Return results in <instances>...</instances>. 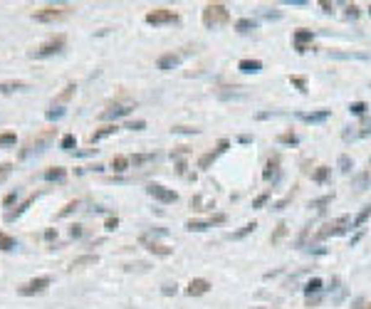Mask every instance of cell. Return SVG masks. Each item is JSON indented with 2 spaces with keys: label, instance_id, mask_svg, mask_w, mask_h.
<instances>
[{
  "label": "cell",
  "instance_id": "obj_51",
  "mask_svg": "<svg viewBox=\"0 0 371 309\" xmlns=\"http://www.w3.org/2000/svg\"><path fill=\"white\" fill-rule=\"evenodd\" d=\"M347 18H351V20H356L359 18V8L351 3V5H347Z\"/></svg>",
  "mask_w": 371,
  "mask_h": 309
},
{
  "label": "cell",
  "instance_id": "obj_29",
  "mask_svg": "<svg viewBox=\"0 0 371 309\" xmlns=\"http://www.w3.org/2000/svg\"><path fill=\"white\" fill-rule=\"evenodd\" d=\"M15 144H18L15 131H3V134H0V148H5V146H15Z\"/></svg>",
  "mask_w": 371,
  "mask_h": 309
},
{
  "label": "cell",
  "instance_id": "obj_34",
  "mask_svg": "<svg viewBox=\"0 0 371 309\" xmlns=\"http://www.w3.org/2000/svg\"><path fill=\"white\" fill-rule=\"evenodd\" d=\"M74 146H77V139H74V134H64L62 141H60V148L64 151H74Z\"/></svg>",
  "mask_w": 371,
  "mask_h": 309
},
{
  "label": "cell",
  "instance_id": "obj_47",
  "mask_svg": "<svg viewBox=\"0 0 371 309\" xmlns=\"http://www.w3.org/2000/svg\"><path fill=\"white\" fill-rule=\"evenodd\" d=\"M268 198H270V193H263V196H257V198L252 201V208H263V206L268 203Z\"/></svg>",
  "mask_w": 371,
  "mask_h": 309
},
{
  "label": "cell",
  "instance_id": "obj_39",
  "mask_svg": "<svg viewBox=\"0 0 371 309\" xmlns=\"http://www.w3.org/2000/svg\"><path fill=\"white\" fill-rule=\"evenodd\" d=\"M334 201V196H324V198H317V201H312L309 203V208H317V210H324V206H329Z\"/></svg>",
  "mask_w": 371,
  "mask_h": 309
},
{
  "label": "cell",
  "instance_id": "obj_42",
  "mask_svg": "<svg viewBox=\"0 0 371 309\" xmlns=\"http://www.w3.org/2000/svg\"><path fill=\"white\" fill-rule=\"evenodd\" d=\"M366 109H369V106H366L364 102H354V104H349V111H351V114H356V117L366 114Z\"/></svg>",
  "mask_w": 371,
  "mask_h": 309
},
{
  "label": "cell",
  "instance_id": "obj_25",
  "mask_svg": "<svg viewBox=\"0 0 371 309\" xmlns=\"http://www.w3.org/2000/svg\"><path fill=\"white\" fill-rule=\"evenodd\" d=\"M74 89H77V87H74V84H67V87H64V89H62V92H60L57 97H55V102H52V106H62V104H64L67 99H72V97H74Z\"/></svg>",
  "mask_w": 371,
  "mask_h": 309
},
{
  "label": "cell",
  "instance_id": "obj_28",
  "mask_svg": "<svg viewBox=\"0 0 371 309\" xmlns=\"http://www.w3.org/2000/svg\"><path fill=\"white\" fill-rule=\"evenodd\" d=\"M257 27V22L252 20V18H240L238 22H235V30L238 32H250V30H255Z\"/></svg>",
  "mask_w": 371,
  "mask_h": 309
},
{
  "label": "cell",
  "instance_id": "obj_22",
  "mask_svg": "<svg viewBox=\"0 0 371 309\" xmlns=\"http://www.w3.org/2000/svg\"><path fill=\"white\" fill-rule=\"evenodd\" d=\"M42 178L45 181H64L67 178V168H62V166H52V168H47L45 173H42Z\"/></svg>",
  "mask_w": 371,
  "mask_h": 309
},
{
  "label": "cell",
  "instance_id": "obj_17",
  "mask_svg": "<svg viewBox=\"0 0 371 309\" xmlns=\"http://www.w3.org/2000/svg\"><path fill=\"white\" fill-rule=\"evenodd\" d=\"M305 124H319V122H327L329 119V111L327 109H322V111H300L297 114Z\"/></svg>",
  "mask_w": 371,
  "mask_h": 309
},
{
  "label": "cell",
  "instance_id": "obj_49",
  "mask_svg": "<svg viewBox=\"0 0 371 309\" xmlns=\"http://www.w3.org/2000/svg\"><path fill=\"white\" fill-rule=\"evenodd\" d=\"M171 131L173 134H198V129H191V126H173Z\"/></svg>",
  "mask_w": 371,
  "mask_h": 309
},
{
  "label": "cell",
  "instance_id": "obj_53",
  "mask_svg": "<svg viewBox=\"0 0 371 309\" xmlns=\"http://www.w3.org/2000/svg\"><path fill=\"white\" fill-rule=\"evenodd\" d=\"M369 181V173H361L359 178H356V190H364V183Z\"/></svg>",
  "mask_w": 371,
  "mask_h": 309
},
{
  "label": "cell",
  "instance_id": "obj_14",
  "mask_svg": "<svg viewBox=\"0 0 371 309\" xmlns=\"http://www.w3.org/2000/svg\"><path fill=\"white\" fill-rule=\"evenodd\" d=\"M280 164H282L280 153H272V156L268 159V164H265V168H263V178H265V181L277 178V173H280Z\"/></svg>",
  "mask_w": 371,
  "mask_h": 309
},
{
  "label": "cell",
  "instance_id": "obj_23",
  "mask_svg": "<svg viewBox=\"0 0 371 309\" xmlns=\"http://www.w3.org/2000/svg\"><path fill=\"white\" fill-rule=\"evenodd\" d=\"M129 161H131L134 168H139V166H146V164H154V161H156V153H134Z\"/></svg>",
  "mask_w": 371,
  "mask_h": 309
},
{
  "label": "cell",
  "instance_id": "obj_11",
  "mask_svg": "<svg viewBox=\"0 0 371 309\" xmlns=\"http://www.w3.org/2000/svg\"><path fill=\"white\" fill-rule=\"evenodd\" d=\"M228 146H230V141H228V139H220V141H218V146H215V151H208V153H203V156L198 159V168H210V164L220 156L223 151H228Z\"/></svg>",
  "mask_w": 371,
  "mask_h": 309
},
{
  "label": "cell",
  "instance_id": "obj_40",
  "mask_svg": "<svg viewBox=\"0 0 371 309\" xmlns=\"http://www.w3.org/2000/svg\"><path fill=\"white\" fill-rule=\"evenodd\" d=\"M339 168H342L344 173H349V171L354 168V161L347 156V153H342V156H339Z\"/></svg>",
  "mask_w": 371,
  "mask_h": 309
},
{
  "label": "cell",
  "instance_id": "obj_7",
  "mask_svg": "<svg viewBox=\"0 0 371 309\" xmlns=\"http://www.w3.org/2000/svg\"><path fill=\"white\" fill-rule=\"evenodd\" d=\"M50 277L47 275H40V277H32V280H27L25 285H20L18 287V294L20 297H35V294H42L47 287H50Z\"/></svg>",
  "mask_w": 371,
  "mask_h": 309
},
{
  "label": "cell",
  "instance_id": "obj_43",
  "mask_svg": "<svg viewBox=\"0 0 371 309\" xmlns=\"http://www.w3.org/2000/svg\"><path fill=\"white\" fill-rule=\"evenodd\" d=\"M289 82L300 89V92H307V80H305V77H289Z\"/></svg>",
  "mask_w": 371,
  "mask_h": 309
},
{
  "label": "cell",
  "instance_id": "obj_50",
  "mask_svg": "<svg viewBox=\"0 0 371 309\" xmlns=\"http://www.w3.org/2000/svg\"><path fill=\"white\" fill-rule=\"evenodd\" d=\"M126 129L129 131H141V129H146V122H129Z\"/></svg>",
  "mask_w": 371,
  "mask_h": 309
},
{
  "label": "cell",
  "instance_id": "obj_9",
  "mask_svg": "<svg viewBox=\"0 0 371 309\" xmlns=\"http://www.w3.org/2000/svg\"><path fill=\"white\" fill-rule=\"evenodd\" d=\"M134 109V102H124V104H114V106H109V109H104L102 114H99V119L102 122H114V119H119V117H126V114Z\"/></svg>",
  "mask_w": 371,
  "mask_h": 309
},
{
  "label": "cell",
  "instance_id": "obj_4",
  "mask_svg": "<svg viewBox=\"0 0 371 309\" xmlns=\"http://www.w3.org/2000/svg\"><path fill=\"white\" fill-rule=\"evenodd\" d=\"M351 227V220L349 215H339L337 220H331L327 225H322V230H317V240H324V238H334V235H342Z\"/></svg>",
  "mask_w": 371,
  "mask_h": 309
},
{
  "label": "cell",
  "instance_id": "obj_46",
  "mask_svg": "<svg viewBox=\"0 0 371 309\" xmlns=\"http://www.w3.org/2000/svg\"><path fill=\"white\" fill-rule=\"evenodd\" d=\"M294 193H297V188H292V193H289L287 198H282L280 203H275V206H272V210H282V208H285V206H287V203H289V201L294 198Z\"/></svg>",
  "mask_w": 371,
  "mask_h": 309
},
{
  "label": "cell",
  "instance_id": "obj_59",
  "mask_svg": "<svg viewBox=\"0 0 371 309\" xmlns=\"http://www.w3.org/2000/svg\"><path fill=\"white\" fill-rule=\"evenodd\" d=\"M354 309H366V302H364V299H359V302L354 304Z\"/></svg>",
  "mask_w": 371,
  "mask_h": 309
},
{
  "label": "cell",
  "instance_id": "obj_30",
  "mask_svg": "<svg viewBox=\"0 0 371 309\" xmlns=\"http://www.w3.org/2000/svg\"><path fill=\"white\" fill-rule=\"evenodd\" d=\"M319 289H322V280H319V277H312V280H309V282L305 285V294H307V297L317 294Z\"/></svg>",
  "mask_w": 371,
  "mask_h": 309
},
{
  "label": "cell",
  "instance_id": "obj_16",
  "mask_svg": "<svg viewBox=\"0 0 371 309\" xmlns=\"http://www.w3.org/2000/svg\"><path fill=\"white\" fill-rule=\"evenodd\" d=\"M181 60H183V55H178V52H166V55H161L159 57V69H164V72H168V69H173V67H178L181 64Z\"/></svg>",
  "mask_w": 371,
  "mask_h": 309
},
{
  "label": "cell",
  "instance_id": "obj_57",
  "mask_svg": "<svg viewBox=\"0 0 371 309\" xmlns=\"http://www.w3.org/2000/svg\"><path fill=\"white\" fill-rule=\"evenodd\" d=\"M181 176H186V161H178V168H176Z\"/></svg>",
  "mask_w": 371,
  "mask_h": 309
},
{
  "label": "cell",
  "instance_id": "obj_1",
  "mask_svg": "<svg viewBox=\"0 0 371 309\" xmlns=\"http://www.w3.org/2000/svg\"><path fill=\"white\" fill-rule=\"evenodd\" d=\"M52 141H55V129H42L40 134L30 136V139L22 144V148L18 151V159H20V161H25V159L35 156V153H42Z\"/></svg>",
  "mask_w": 371,
  "mask_h": 309
},
{
  "label": "cell",
  "instance_id": "obj_32",
  "mask_svg": "<svg viewBox=\"0 0 371 309\" xmlns=\"http://www.w3.org/2000/svg\"><path fill=\"white\" fill-rule=\"evenodd\" d=\"M285 235H287V225H285V223H280V225L275 227V233L270 235V243H272V245H277V243H280Z\"/></svg>",
  "mask_w": 371,
  "mask_h": 309
},
{
  "label": "cell",
  "instance_id": "obj_31",
  "mask_svg": "<svg viewBox=\"0 0 371 309\" xmlns=\"http://www.w3.org/2000/svg\"><path fill=\"white\" fill-rule=\"evenodd\" d=\"M255 227H257V223H255V220H252V223H247V225H243V227L238 230V233H233V240H243L245 235H250V233H252Z\"/></svg>",
  "mask_w": 371,
  "mask_h": 309
},
{
  "label": "cell",
  "instance_id": "obj_15",
  "mask_svg": "<svg viewBox=\"0 0 371 309\" xmlns=\"http://www.w3.org/2000/svg\"><path fill=\"white\" fill-rule=\"evenodd\" d=\"M208 289H210V282L203 280V277H198V280H191V282H188L186 294H188V297H201V294H206Z\"/></svg>",
  "mask_w": 371,
  "mask_h": 309
},
{
  "label": "cell",
  "instance_id": "obj_5",
  "mask_svg": "<svg viewBox=\"0 0 371 309\" xmlns=\"http://www.w3.org/2000/svg\"><path fill=\"white\" fill-rule=\"evenodd\" d=\"M178 20H181L178 13L171 10V8H154V10L146 13V22L154 25V27H159V25H173V22H178Z\"/></svg>",
  "mask_w": 371,
  "mask_h": 309
},
{
  "label": "cell",
  "instance_id": "obj_27",
  "mask_svg": "<svg viewBox=\"0 0 371 309\" xmlns=\"http://www.w3.org/2000/svg\"><path fill=\"white\" fill-rule=\"evenodd\" d=\"M15 247H18V243H15L13 235L0 233V250H3V252H10V250H15Z\"/></svg>",
  "mask_w": 371,
  "mask_h": 309
},
{
  "label": "cell",
  "instance_id": "obj_18",
  "mask_svg": "<svg viewBox=\"0 0 371 309\" xmlns=\"http://www.w3.org/2000/svg\"><path fill=\"white\" fill-rule=\"evenodd\" d=\"M30 84L22 82V80H8V82H0V94H13V92H20V89H27Z\"/></svg>",
  "mask_w": 371,
  "mask_h": 309
},
{
  "label": "cell",
  "instance_id": "obj_35",
  "mask_svg": "<svg viewBox=\"0 0 371 309\" xmlns=\"http://www.w3.org/2000/svg\"><path fill=\"white\" fill-rule=\"evenodd\" d=\"M327 178H329V168H327V166H317V168H314V173H312V181L324 183Z\"/></svg>",
  "mask_w": 371,
  "mask_h": 309
},
{
  "label": "cell",
  "instance_id": "obj_44",
  "mask_svg": "<svg viewBox=\"0 0 371 309\" xmlns=\"http://www.w3.org/2000/svg\"><path fill=\"white\" fill-rule=\"evenodd\" d=\"M10 173H13V164H8V161H5V164H0V183H3Z\"/></svg>",
  "mask_w": 371,
  "mask_h": 309
},
{
  "label": "cell",
  "instance_id": "obj_55",
  "mask_svg": "<svg viewBox=\"0 0 371 309\" xmlns=\"http://www.w3.org/2000/svg\"><path fill=\"white\" fill-rule=\"evenodd\" d=\"M319 304V294H314V297H307V307L312 309V307H317Z\"/></svg>",
  "mask_w": 371,
  "mask_h": 309
},
{
  "label": "cell",
  "instance_id": "obj_20",
  "mask_svg": "<svg viewBox=\"0 0 371 309\" xmlns=\"http://www.w3.org/2000/svg\"><path fill=\"white\" fill-rule=\"evenodd\" d=\"M238 69L245 72V74H255V72L263 69V62H260V60H240V62H238Z\"/></svg>",
  "mask_w": 371,
  "mask_h": 309
},
{
  "label": "cell",
  "instance_id": "obj_10",
  "mask_svg": "<svg viewBox=\"0 0 371 309\" xmlns=\"http://www.w3.org/2000/svg\"><path fill=\"white\" fill-rule=\"evenodd\" d=\"M139 243L148 250V252H154V255H159V257H168L171 252H173V247H168V245H161V243H156L148 233H144L141 238H139Z\"/></svg>",
  "mask_w": 371,
  "mask_h": 309
},
{
  "label": "cell",
  "instance_id": "obj_37",
  "mask_svg": "<svg viewBox=\"0 0 371 309\" xmlns=\"http://www.w3.org/2000/svg\"><path fill=\"white\" fill-rule=\"evenodd\" d=\"M77 208H80V201H69V203H67V206H64L60 213H57V218H67V215H72Z\"/></svg>",
  "mask_w": 371,
  "mask_h": 309
},
{
  "label": "cell",
  "instance_id": "obj_24",
  "mask_svg": "<svg viewBox=\"0 0 371 309\" xmlns=\"http://www.w3.org/2000/svg\"><path fill=\"white\" fill-rule=\"evenodd\" d=\"M129 166H131L129 156H111V171H117V173H124Z\"/></svg>",
  "mask_w": 371,
  "mask_h": 309
},
{
  "label": "cell",
  "instance_id": "obj_60",
  "mask_svg": "<svg viewBox=\"0 0 371 309\" xmlns=\"http://www.w3.org/2000/svg\"><path fill=\"white\" fill-rule=\"evenodd\" d=\"M366 309H371V302H366Z\"/></svg>",
  "mask_w": 371,
  "mask_h": 309
},
{
  "label": "cell",
  "instance_id": "obj_13",
  "mask_svg": "<svg viewBox=\"0 0 371 309\" xmlns=\"http://www.w3.org/2000/svg\"><path fill=\"white\" fill-rule=\"evenodd\" d=\"M37 198H40V193H30V196H27V198H25V201H22V203H20L15 210H8V213H5V223L18 220V218H20V215H22V213H25V210H27V208H30V206L37 201Z\"/></svg>",
  "mask_w": 371,
  "mask_h": 309
},
{
  "label": "cell",
  "instance_id": "obj_61",
  "mask_svg": "<svg viewBox=\"0 0 371 309\" xmlns=\"http://www.w3.org/2000/svg\"><path fill=\"white\" fill-rule=\"evenodd\" d=\"M369 13H371V5H369Z\"/></svg>",
  "mask_w": 371,
  "mask_h": 309
},
{
  "label": "cell",
  "instance_id": "obj_21",
  "mask_svg": "<svg viewBox=\"0 0 371 309\" xmlns=\"http://www.w3.org/2000/svg\"><path fill=\"white\" fill-rule=\"evenodd\" d=\"M99 262V255H80V257H74L69 269H77V267H87V265H97Z\"/></svg>",
  "mask_w": 371,
  "mask_h": 309
},
{
  "label": "cell",
  "instance_id": "obj_8",
  "mask_svg": "<svg viewBox=\"0 0 371 309\" xmlns=\"http://www.w3.org/2000/svg\"><path fill=\"white\" fill-rule=\"evenodd\" d=\"M146 193H148L154 201H159V203H176V201H178V193H176L173 188L161 185V183H151V185L146 188Z\"/></svg>",
  "mask_w": 371,
  "mask_h": 309
},
{
  "label": "cell",
  "instance_id": "obj_33",
  "mask_svg": "<svg viewBox=\"0 0 371 309\" xmlns=\"http://www.w3.org/2000/svg\"><path fill=\"white\" fill-rule=\"evenodd\" d=\"M369 218H371V206H366V208H364V210H361V213H359L354 220H351V225H354V227H361V225H364Z\"/></svg>",
  "mask_w": 371,
  "mask_h": 309
},
{
  "label": "cell",
  "instance_id": "obj_36",
  "mask_svg": "<svg viewBox=\"0 0 371 309\" xmlns=\"http://www.w3.org/2000/svg\"><path fill=\"white\" fill-rule=\"evenodd\" d=\"M47 122H57V119H62L64 117V106H52V109H47Z\"/></svg>",
  "mask_w": 371,
  "mask_h": 309
},
{
  "label": "cell",
  "instance_id": "obj_12",
  "mask_svg": "<svg viewBox=\"0 0 371 309\" xmlns=\"http://www.w3.org/2000/svg\"><path fill=\"white\" fill-rule=\"evenodd\" d=\"M312 40H314V32H312V30H294V35H292V42H294V50H297V52H307L309 45H312Z\"/></svg>",
  "mask_w": 371,
  "mask_h": 309
},
{
  "label": "cell",
  "instance_id": "obj_26",
  "mask_svg": "<svg viewBox=\"0 0 371 309\" xmlns=\"http://www.w3.org/2000/svg\"><path fill=\"white\" fill-rule=\"evenodd\" d=\"M213 227L210 220H188L186 223V230H191V233H203V230Z\"/></svg>",
  "mask_w": 371,
  "mask_h": 309
},
{
  "label": "cell",
  "instance_id": "obj_48",
  "mask_svg": "<svg viewBox=\"0 0 371 309\" xmlns=\"http://www.w3.org/2000/svg\"><path fill=\"white\" fill-rule=\"evenodd\" d=\"M82 233H84V227H82V225H72V227H69V238H74V240L82 238Z\"/></svg>",
  "mask_w": 371,
  "mask_h": 309
},
{
  "label": "cell",
  "instance_id": "obj_2",
  "mask_svg": "<svg viewBox=\"0 0 371 309\" xmlns=\"http://www.w3.org/2000/svg\"><path fill=\"white\" fill-rule=\"evenodd\" d=\"M201 20L208 30H215V27H223V25L230 22V10L223 3H208L201 13Z\"/></svg>",
  "mask_w": 371,
  "mask_h": 309
},
{
  "label": "cell",
  "instance_id": "obj_56",
  "mask_svg": "<svg viewBox=\"0 0 371 309\" xmlns=\"http://www.w3.org/2000/svg\"><path fill=\"white\" fill-rule=\"evenodd\" d=\"M319 8H322L324 13H331V10H334V5H331V3H327V0H322V3H319Z\"/></svg>",
  "mask_w": 371,
  "mask_h": 309
},
{
  "label": "cell",
  "instance_id": "obj_19",
  "mask_svg": "<svg viewBox=\"0 0 371 309\" xmlns=\"http://www.w3.org/2000/svg\"><path fill=\"white\" fill-rule=\"evenodd\" d=\"M119 129H117V124H104V126H99L92 136H89V141L92 144H97V141H102V139H106V136H111V134H117Z\"/></svg>",
  "mask_w": 371,
  "mask_h": 309
},
{
  "label": "cell",
  "instance_id": "obj_45",
  "mask_svg": "<svg viewBox=\"0 0 371 309\" xmlns=\"http://www.w3.org/2000/svg\"><path fill=\"white\" fill-rule=\"evenodd\" d=\"M18 196H20V193H18V188H15V190H10L8 196H5V201H3V206H5V208H13V203L18 201Z\"/></svg>",
  "mask_w": 371,
  "mask_h": 309
},
{
  "label": "cell",
  "instance_id": "obj_58",
  "mask_svg": "<svg viewBox=\"0 0 371 309\" xmlns=\"http://www.w3.org/2000/svg\"><path fill=\"white\" fill-rule=\"evenodd\" d=\"M369 134H371V124H366V126L359 131V136H369Z\"/></svg>",
  "mask_w": 371,
  "mask_h": 309
},
{
  "label": "cell",
  "instance_id": "obj_54",
  "mask_svg": "<svg viewBox=\"0 0 371 309\" xmlns=\"http://www.w3.org/2000/svg\"><path fill=\"white\" fill-rule=\"evenodd\" d=\"M166 297H171V294H176V285H164V289H161Z\"/></svg>",
  "mask_w": 371,
  "mask_h": 309
},
{
  "label": "cell",
  "instance_id": "obj_52",
  "mask_svg": "<svg viewBox=\"0 0 371 309\" xmlns=\"http://www.w3.org/2000/svg\"><path fill=\"white\" fill-rule=\"evenodd\" d=\"M55 238H57V227H47V230H45V240H50V243H52Z\"/></svg>",
  "mask_w": 371,
  "mask_h": 309
},
{
  "label": "cell",
  "instance_id": "obj_6",
  "mask_svg": "<svg viewBox=\"0 0 371 309\" xmlns=\"http://www.w3.org/2000/svg\"><path fill=\"white\" fill-rule=\"evenodd\" d=\"M64 45H67V37L64 35H55V37H50V40H45L37 50H32V57H52V55L62 52Z\"/></svg>",
  "mask_w": 371,
  "mask_h": 309
},
{
  "label": "cell",
  "instance_id": "obj_41",
  "mask_svg": "<svg viewBox=\"0 0 371 309\" xmlns=\"http://www.w3.org/2000/svg\"><path fill=\"white\" fill-rule=\"evenodd\" d=\"M277 141H280V144H289V146H292V144H297L300 139H297V134H292V131H285V134H280V136H277Z\"/></svg>",
  "mask_w": 371,
  "mask_h": 309
},
{
  "label": "cell",
  "instance_id": "obj_3",
  "mask_svg": "<svg viewBox=\"0 0 371 309\" xmlns=\"http://www.w3.org/2000/svg\"><path fill=\"white\" fill-rule=\"evenodd\" d=\"M72 10H74V8L67 5V3H64V5H45V8H40V10H35L32 18H35L37 22H57V20L67 18Z\"/></svg>",
  "mask_w": 371,
  "mask_h": 309
},
{
  "label": "cell",
  "instance_id": "obj_38",
  "mask_svg": "<svg viewBox=\"0 0 371 309\" xmlns=\"http://www.w3.org/2000/svg\"><path fill=\"white\" fill-rule=\"evenodd\" d=\"M117 227H119V218H117V215H109V218L104 220V230H106V233H114Z\"/></svg>",
  "mask_w": 371,
  "mask_h": 309
}]
</instances>
